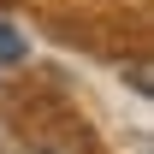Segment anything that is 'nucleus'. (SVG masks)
I'll return each mask as SVG.
<instances>
[{"label":"nucleus","mask_w":154,"mask_h":154,"mask_svg":"<svg viewBox=\"0 0 154 154\" xmlns=\"http://www.w3.org/2000/svg\"><path fill=\"white\" fill-rule=\"evenodd\" d=\"M24 54H30V48H24V36H18V30H6V24H0V65H18Z\"/></svg>","instance_id":"obj_1"}]
</instances>
